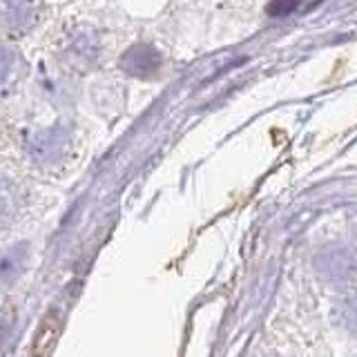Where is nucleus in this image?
I'll use <instances>...</instances> for the list:
<instances>
[{"label": "nucleus", "instance_id": "obj_4", "mask_svg": "<svg viewBox=\"0 0 357 357\" xmlns=\"http://www.w3.org/2000/svg\"><path fill=\"white\" fill-rule=\"evenodd\" d=\"M299 3H301V0H273L266 11L271 16H275V18L277 16H288L290 11H295L299 7Z\"/></svg>", "mask_w": 357, "mask_h": 357}, {"label": "nucleus", "instance_id": "obj_5", "mask_svg": "<svg viewBox=\"0 0 357 357\" xmlns=\"http://www.w3.org/2000/svg\"><path fill=\"white\" fill-rule=\"evenodd\" d=\"M11 67H14V56H11L9 52L0 50V85H3L5 78L11 74Z\"/></svg>", "mask_w": 357, "mask_h": 357}, {"label": "nucleus", "instance_id": "obj_1", "mask_svg": "<svg viewBox=\"0 0 357 357\" xmlns=\"http://www.w3.org/2000/svg\"><path fill=\"white\" fill-rule=\"evenodd\" d=\"M159 63H161L159 54L152 47H148V45H137V47H132L126 54V59H123V65H126L132 74H150L159 67Z\"/></svg>", "mask_w": 357, "mask_h": 357}, {"label": "nucleus", "instance_id": "obj_3", "mask_svg": "<svg viewBox=\"0 0 357 357\" xmlns=\"http://www.w3.org/2000/svg\"><path fill=\"white\" fill-rule=\"evenodd\" d=\"M14 210H16L14 188L5 178H0V226H5V223L14 219Z\"/></svg>", "mask_w": 357, "mask_h": 357}, {"label": "nucleus", "instance_id": "obj_2", "mask_svg": "<svg viewBox=\"0 0 357 357\" xmlns=\"http://www.w3.org/2000/svg\"><path fill=\"white\" fill-rule=\"evenodd\" d=\"M25 259H27L25 245H14V248L0 259V279L7 282V279H14L16 275H20L22 266H25Z\"/></svg>", "mask_w": 357, "mask_h": 357}]
</instances>
